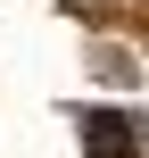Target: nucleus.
<instances>
[{
    "mask_svg": "<svg viewBox=\"0 0 149 158\" xmlns=\"http://www.w3.org/2000/svg\"><path fill=\"white\" fill-rule=\"evenodd\" d=\"M83 142H91V158H133V117H83Z\"/></svg>",
    "mask_w": 149,
    "mask_h": 158,
    "instance_id": "obj_1",
    "label": "nucleus"
}]
</instances>
